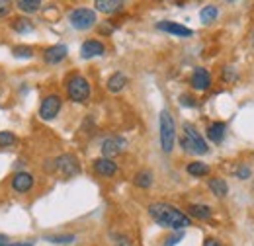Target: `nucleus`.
I'll list each match as a JSON object with an SVG mask.
<instances>
[{
	"instance_id": "1",
	"label": "nucleus",
	"mask_w": 254,
	"mask_h": 246,
	"mask_svg": "<svg viewBox=\"0 0 254 246\" xmlns=\"http://www.w3.org/2000/svg\"><path fill=\"white\" fill-rule=\"evenodd\" d=\"M149 217L164 229H170V231H184L191 227V219L188 217V213L180 211L176 205L172 203H166V201H155L147 207Z\"/></svg>"
},
{
	"instance_id": "2",
	"label": "nucleus",
	"mask_w": 254,
	"mask_h": 246,
	"mask_svg": "<svg viewBox=\"0 0 254 246\" xmlns=\"http://www.w3.org/2000/svg\"><path fill=\"white\" fill-rule=\"evenodd\" d=\"M64 90H66V96L70 102L74 104H86L90 100V94H92V88H90V82L86 76L74 72L70 74L66 80H64Z\"/></svg>"
},
{
	"instance_id": "3",
	"label": "nucleus",
	"mask_w": 254,
	"mask_h": 246,
	"mask_svg": "<svg viewBox=\"0 0 254 246\" xmlns=\"http://www.w3.org/2000/svg\"><path fill=\"white\" fill-rule=\"evenodd\" d=\"M180 147H182L184 153H190V154H207V151H209L205 139L199 135V131L191 123H184L182 125Z\"/></svg>"
},
{
	"instance_id": "4",
	"label": "nucleus",
	"mask_w": 254,
	"mask_h": 246,
	"mask_svg": "<svg viewBox=\"0 0 254 246\" xmlns=\"http://www.w3.org/2000/svg\"><path fill=\"white\" fill-rule=\"evenodd\" d=\"M159 131H160V149L164 154H170L176 145V123L168 110H162L159 116Z\"/></svg>"
},
{
	"instance_id": "5",
	"label": "nucleus",
	"mask_w": 254,
	"mask_h": 246,
	"mask_svg": "<svg viewBox=\"0 0 254 246\" xmlns=\"http://www.w3.org/2000/svg\"><path fill=\"white\" fill-rule=\"evenodd\" d=\"M68 22L74 30L78 31H86L90 28H94L98 18H96V10L92 8H86V6H78V8H72L68 12Z\"/></svg>"
},
{
	"instance_id": "6",
	"label": "nucleus",
	"mask_w": 254,
	"mask_h": 246,
	"mask_svg": "<svg viewBox=\"0 0 254 246\" xmlns=\"http://www.w3.org/2000/svg\"><path fill=\"white\" fill-rule=\"evenodd\" d=\"M61 110H63V98L55 92L47 94L39 104V118L43 122H51L61 114Z\"/></svg>"
},
{
	"instance_id": "7",
	"label": "nucleus",
	"mask_w": 254,
	"mask_h": 246,
	"mask_svg": "<svg viewBox=\"0 0 254 246\" xmlns=\"http://www.w3.org/2000/svg\"><path fill=\"white\" fill-rule=\"evenodd\" d=\"M53 164H55V170H59L63 178H72V176H76V174L80 172V162H78V158L70 153L57 156V158L53 160Z\"/></svg>"
},
{
	"instance_id": "8",
	"label": "nucleus",
	"mask_w": 254,
	"mask_h": 246,
	"mask_svg": "<svg viewBox=\"0 0 254 246\" xmlns=\"http://www.w3.org/2000/svg\"><path fill=\"white\" fill-rule=\"evenodd\" d=\"M10 185H12V189H14L16 193L24 195V193H28V191H32L33 189V185H35V178H33V174L26 172V170H18V172H14V174H12V178H10Z\"/></svg>"
},
{
	"instance_id": "9",
	"label": "nucleus",
	"mask_w": 254,
	"mask_h": 246,
	"mask_svg": "<svg viewBox=\"0 0 254 246\" xmlns=\"http://www.w3.org/2000/svg\"><path fill=\"white\" fill-rule=\"evenodd\" d=\"M190 86L195 92H207L211 88V74H209V70L203 68V66H195L191 70Z\"/></svg>"
},
{
	"instance_id": "10",
	"label": "nucleus",
	"mask_w": 254,
	"mask_h": 246,
	"mask_svg": "<svg viewBox=\"0 0 254 246\" xmlns=\"http://www.w3.org/2000/svg\"><path fill=\"white\" fill-rule=\"evenodd\" d=\"M126 149H127L126 139H124V137H120V135H114V137L104 139V143H102V156H106V158H112V160H114V156H120Z\"/></svg>"
},
{
	"instance_id": "11",
	"label": "nucleus",
	"mask_w": 254,
	"mask_h": 246,
	"mask_svg": "<svg viewBox=\"0 0 254 246\" xmlns=\"http://www.w3.org/2000/svg\"><path fill=\"white\" fill-rule=\"evenodd\" d=\"M92 170L98 176H102V178H112V176L118 174V164L112 158L100 156V158H96L94 162H92Z\"/></svg>"
},
{
	"instance_id": "12",
	"label": "nucleus",
	"mask_w": 254,
	"mask_h": 246,
	"mask_svg": "<svg viewBox=\"0 0 254 246\" xmlns=\"http://www.w3.org/2000/svg\"><path fill=\"white\" fill-rule=\"evenodd\" d=\"M66 55H68V49H66V45L63 43H57V45H51V47H47L45 51H43V62L45 64H59V62H63L66 59Z\"/></svg>"
},
{
	"instance_id": "13",
	"label": "nucleus",
	"mask_w": 254,
	"mask_h": 246,
	"mask_svg": "<svg viewBox=\"0 0 254 246\" xmlns=\"http://www.w3.org/2000/svg\"><path fill=\"white\" fill-rule=\"evenodd\" d=\"M106 53V45L100 39H86L80 45V57L82 59H94V57H102Z\"/></svg>"
},
{
	"instance_id": "14",
	"label": "nucleus",
	"mask_w": 254,
	"mask_h": 246,
	"mask_svg": "<svg viewBox=\"0 0 254 246\" xmlns=\"http://www.w3.org/2000/svg\"><path fill=\"white\" fill-rule=\"evenodd\" d=\"M157 28L164 33H170V35H178V37H190L193 31L190 28H186L184 24H176V22H159Z\"/></svg>"
},
{
	"instance_id": "15",
	"label": "nucleus",
	"mask_w": 254,
	"mask_h": 246,
	"mask_svg": "<svg viewBox=\"0 0 254 246\" xmlns=\"http://www.w3.org/2000/svg\"><path fill=\"white\" fill-rule=\"evenodd\" d=\"M225 135H227V125L223 122L211 123V125H207V129H205V137H207L211 143H215V145L223 143Z\"/></svg>"
},
{
	"instance_id": "16",
	"label": "nucleus",
	"mask_w": 254,
	"mask_h": 246,
	"mask_svg": "<svg viewBox=\"0 0 254 246\" xmlns=\"http://www.w3.org/2000/svg\"><path fill=\"white\" fill-rule=\"evenodd\" d=\"M213 215V209L209 205H203V203H191L188 205V217L190 219H197V221H207Z\"/></svg>"
},
{
	"instance_id": "17",
	"label": "nucleus",
	"mask_w": 254,
	"mask_h": 246,
	"mask_svg": "<svg viewBox=\"0 0 254 246\" xmlns=\"http://www.w3.org/2000/svg\"><path fill=\"white\" fill-rule=\"evenodd\" d=\"M124 2L120 0H96L94 8L102 14H116V12H122L124 10Z\"/></svg>"
},
{
	"instance_id": "18",
	"label": "nucleus",
	"mask_w": 254,
	"mask_h": 246,
	"mask_svg": "<svg viewBox=\"0 0 254 246\" xmlns=\"http://www.w3.org/2000/svg\"><path fill=\"white\" fill-rule=\"evenodd\" d=\"M126 86H127V76L124 72H114V74L108 78V82H106L108 92H112V94H120Z\"/></svg>"
},
{
	"instance_id": "19",
	"label": "nucleus",
	"mask_w": 254,
	"mask_h": 246,
	"mask_svg": "<svg viewBox=\"0 0 254 246\" xmlns=\"http://www.w3.org/2000/svg\"><path fill=\"white\" fill-rule=\"evenodd\" d=\"M153 182H155V176H153V172L147 170V168L139 170V172L133 176V184L137 185L139 189H149V187L153 185Z\"/></svg>"
},
{
	"instance_id": "20",
	"label": "nucleus",
	"mask_w": 254,
	"mask_h": 246,
	"mask_svg": "<svg viewBox=\"0 0 254 246\" xmlns=\"http://www.w3.org/2000/svg\"><path fill=\"white\" fill-rule=\"evenodd\" d=\"M207 187H209V191L215 195V197H225L227 193H229V185L227 182L219 178V176H213V178H209L207 180Z\"/></svg>"
},
{
	"instance_id": "21",
	"label": "nucleus",
	"mask_w": 254,
	"mask_h": 246,
	"mask_svg": "<svg viewBox=\"0 0 254 246\" xmlns=\"http://www.w3.org/2000/svg\"><path fill=\"white\" fill-rule=\"evenodd\" d=\"M186 172L193 176V178H203V176H207L209 174V164H205V162H201V160H193L190 162L188 166H186Z\"/></svg>"
},
{
	"instance_id": "22",
	"label": "nucleus",
	"mask_w": 254,
	"mask_h": 246,
	"mask_svg": "<svg viewBox=\"0 0 254 246\" xmlns=\"http://www.w3.org/2000/svg\"><path fill=\"white\" fill-rule=\"evenodd\" d=\"M10 28L16 31V33H20V35H26V33H32L35 26H33L32 20H28V18H14L12 24H10Z\"/></svg>"
},
{
	"instance_id": "23",
	"label": "nucleus",
	"mask_w": 254,
	"mask_h": 246,
	"mask_svg": "<svg viewBox=\"0 0 254 246\" xmlns=\"http://www.w3.org/2000/svg\"><path fill=\"white\" fill-rule=\"evenodd\" d=\"M217 16H219V8L213 6V4H207V6H203V8L199 10V20H201V24H205V26H209L211 22H215Z\"/></svg>"
},
{
	"instance_id": "24",
	"label": "nucleus",
	"mask_w": 254,
	"mask_h": 246,
	"mask_svg": "<svg viewBox=\"0 0 254 246\" xmlns=\"http://www.w3.org/2000/svg\"><path fill=\"white\" fill-rule=\"evenodd\" d=\"M16 8L20 12H24V14H33V12H37L41 8V2L39 0H18Z\"/></svg>"
},
{
	"instance_id": "25",
	"label": "nucleus",
	"mask_w": 254,
	"mask_h": 246,
	"mask_svg": "<svg viewBox=\"0 0 254 246\" xmlns=\"http://www.w3.org/2000/svg\"><path fill=\"white\" fill-rule=\"evenodd\" d=\"M16 143H18V137L12 131H0V149L14 147Z\"/></svg>"
},
{
	"instance_id": "26",
	"label": "nucleus",
	"mask_w": 254,
	"mask_h": 246,
	"mask_svg": "<svg viewBox=\"0 0 254 246\" xmlns=\"http://www.w3.org/2000/svg\"><path fill=\"white\" fill-rule=\"evenodd\" d=\"M12 55H14L16 59H32L33 49L28 47V45H16V47H12Z\"/></svg>"
},
{
	"instance_id": "27",
	"label": "nucleus",
	"mask_w": 254,
	"mask_h": 246,
	"mask_svg": "<svg viewBox=\"0 0 254 246\" xmlns=\"http://www.w3.org/2000/svg\"><path fill=\"white\" fill-rule=\"evenodd\" d=\"M45 241L51 245H70L74 243V235H51V237H45Z\"/></svg>"
},
{
	"instance_id": "28",
	"label": "nucleus",
	"mask_w": 254,
	"mask_h": 246,
	"mask_svg": "<svg viewBox=\"0 0 254 246\" xmlns=\"http://www.w3.org/2000/svg\"><path fill=\"white\" fill-rule=\"evenodd\" d=\"M114 246H133V241L127 235L118 233V235H114Z\"/></svg>"
},
{
	"instance_id": "29",
	"label": "nucleus",
	"mask_w": 254,
	"mask_h": 246,
	"mask_svg": "<svg viewBox=\"0 0 254 246\" xmlns=\"http://www.w3.org/2000/svg\"><path fill=\"white\" fill-rule=\"evenodd\" d=\"M178 102H180L184 108H195V106H197V100H195L193 96H190V94H182V96L178 98Z\"/></svg>"
},
{
	"instance_id": "30",
	"label": "nucleus",
	"mask_w": 254,
	"mask_h": 246,
	"mask_svg": "<svg viewBox=\"0 0 254 246\" xmlns=\"http://www.w3.org/2000/svg\"><path fill=\"white\" fill-rule=\"evenodd\" d=\"M223 80L225 82H235L237 80V70L233 66H225L223 68Z\"/></svg>"
},
{
	"instance_id": "31",
	"label": "nucleus",
	"mask_w": 254,
	"mask_h": 246,
	"mask_svg": "<svg viewBox=\"0 0 254 246\" xmlns=\"http://www.w3.org/2000/svg\"><path fill=\"white\" fill-rule=\"evenodd\" d=\"M10 12H12V2L0 0V20L6 18V16H10Z\"/></svg>"
},
{
	"instance_id": "32",
	"label": "nucleus",
	"mask_w": 254,
	"mask_h": 246,
	"mask_svg": "<svg viewBox=\"0 0 254 246\" xmlns=\"http://www.w3.org/2000/svg\"><path fill=\"white\" fill-rule=\"evenodd\" d=\"M182 239H184V233H182V231H176V235H172V237H168V239H166L164 246H174V245H178V243H180Z\"/></svg>"
},
{
	"instance_id": "33",
	"label": "nucleus",
	"mask_w": 254,
	"mask_h": 246,
	"mask_svg": "<svg viewBox=\"0 0 254 246\" xmlns=\"http://www.w3.org/2000/svg\"><path fill=\"white\" fill-rule=\"evenodd\" d=\"M237 178H239V180H247V178H251V168H249L247 164H243V166L237 170Z\"/></svg>"
},
{
	"instance_id": "34",
	"label": "nucleus",
	"mask_w": 254,
	"mask_h": 246,
	"mask_svg": "<svg viewBox=\"0 0 254 246\" xmlns=\"http://www.w3.org/2000/svg\"><path fill=\"white\" fill-rule=\"evenodd\" d=\"M203 246H223L217 239H205V243H203Z\"/></svg>"
},
{
	"instance_id": "35",
	"label": "nucleus",
	"mask_w": 254,
	"mask_h": 246,
	"mask_svg": "<svg viewBox=\"0 0 254 246\" xmlns=\"http://www.w3.org/2000/svg\"><path fill=\"white\" fill-rule=\"evenodd\" d=\"M0 246H33V243H6V245Z\"/></svg>"
},
{
	"instance_id": "36",
	"label": "nucleus",
	"mask_w": 254,
	"mask_h": 246,
	"mask_svg": "<svg viewBox=\"0 0 254 246\" xmlns=\"http://www.w3.org/2000/svg\"><path fill=\"white\" fill-rule=\"evenodd\" d=\"M8 243V237L6 235H0V245H6Z\"/></svg>"
},
{
	"instance_id": "37",
	"label": "nucleus",
	"mask_w": 254,
	"mask_h": 246,
	"mask_svg": "<svg viewBox=\"0 0 254 246\" xmlns=\"http://www.w3.org/2000/svg\"><path fill=\"white\" fill-rule=\"evenodd\" d=\"M253 49H254V33H253Z\"/></svg>"
},
{
	"instance_id": "38",
	"label": "nucleus",
	"mask_w": 254,
	"mask_h": 246,
	"mask_svg": "<svg viewBox=\"0 0 254 246\" xmlns=\"http://www.w3.org/2000/svg\"><path fill=\"white\" fill-rule=\"evenodd\" d=\"M0 96H2V90H0Z\"/></svg>"
}]
</instances>
